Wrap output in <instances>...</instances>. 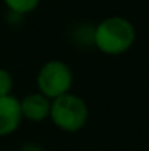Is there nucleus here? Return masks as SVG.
Segmentation results:
<instances>
[{
	"label": "nucleus",
	"mask_w": 149,
	"mask_h": 151,
	"mask_svg": "<svg viewBox=\"0 0 149 151\" xmlns=\"http://www.w3.org/2000/svg\"><path fill=\"white\" fill-rule=\"evenodd\" d=\"M91 40L101 53L119 56L133 47L136 29L132 21L123 16H108L95 26Z\"/></svg>",
	"instance_id": "nucleus-1"
},
{
	"label": "nucleus",
	"mask_w": 149,
	"mask_h": 151,
	"mask_svg": "<svg viewBox=\"0 0 149 151\" xmlns=\"http://www.w3.org/2000/svg\"><path fill=\"white\" fill-rule=\"evenodd\" d=\"M90 117V109L82 96L69 92L58 98L51 100L48 119L55 124L56 129L66 134L80 132L87 125Z\"/></svg>",
	"instance_id": "nucleus-2"
},
{
	"label": "nucleus",
	"mask_w": 149,
	"mask_h": 151,
	"mask_svg": "<svg viewBox=\"0 0 149 151\" xmlns=\"http://www.w3.org/2000/svg\"><path fill=\"white\" fill-rule=\"evenodd\" d=\"M37 88L50 100L69 93L74 84V74L69 64L61 60H50L42 64L37 73Z\"/></svg>",
	"instance_id": "nucleus-3"
},
{
	"label": "nucleus",
	"mask_w": 149,
	"mask_h": 151,
	"mask_svg": "<svg viewBox=\"0 0 149 151\" xmlns=\"http://www.w3.org/2000/svg\"><path fill=\"white\" fill-rule=\"evenodd\" d=\"M23 122L19 100L15 95L0 96V137L11 135Z\"/></svg>",
	"instance_id": "nucleus-4"
},
{
	"label": "nucleus",
	"mask_w": 149,
	"mask_h": 151,
	"mask_svg": "<svg viewBox=\"0 0 149 151\" xmlns=\"http://www.w3.org/2000/svg\"><path fill=\"white\" fill-rule=\"evenodd\" d=\"M21 105V114L23 119L32 121V122H42L50 117V106H51V100L42 95L40 92L26 95L24 98L19 100Z\"/></svg>",
	"instance_id": "nucleus-5"
},
{
	"label": "nucleus",
	"mask_w": 149,
	"mask_h": 151,
	"mask_svg": "<svg viewBox=\"0 0 149 151\" xmlns=\"http://www.w3.org/2000/svg\"><path fill=\"white\" fill-rule=\"evenodd\" d=\"M5 6L16 15H29L38 6L40 0H3Z\"/></svg>",
	"instance_id": "nucleus-6"
},
{
	"label": "nucleus",
	"mask_w": 149,
	"mask_h": 151,
	"mask_svg": "<svg viewBox=\"0 0 149 151\" xmlns=\"http://www.w3.org/2000/svg\"><path fill=\"white\" fill-rule=\"evenodd\" d=\"M13 85H15V81H13L11 73L5 68H0V96L11 95Z\"/></svg>",
	"instance_id": "nucleus-7"
}]
</instances>
